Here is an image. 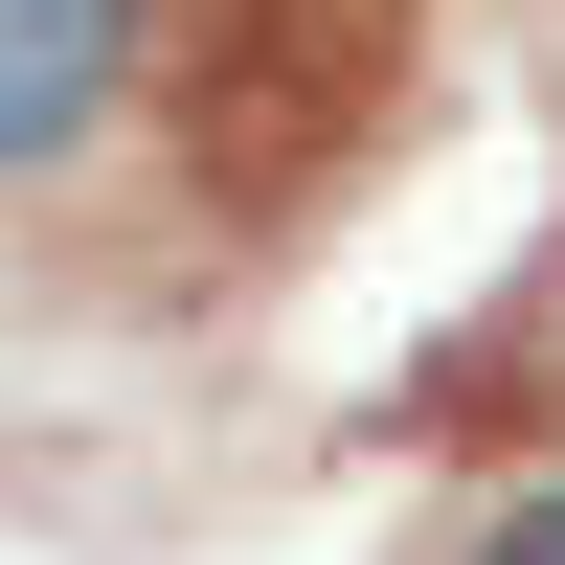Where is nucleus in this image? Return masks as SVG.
Returning a JSON list of instances; mask_svg holds the SVG:
<instances>
[{"label": "nucleus", "instance_id": "obj_1", "mask_svg": "<svg viewBox=\"0 0 565 565\" xmlns=\"http://www.w3.org/2000/svg\"><path fill=\"white\" fill-rule=\"evenodd\" d=\"M136 68H159V0H0V204L68 181L136 114Z\"/></svg>", "mask_w": 565, "mask_h": 565}, {"label": "nucleus", "instance_id": "obj_2", "mask_svg": "<svg viewBox=\"0 0 565 565\" xmlns=\"http://www.w3.org/2000/svg\"><path fill=\"white\" fill-rule=\"evenodd\" d=\"M452 565H565V476H521V498H498V521L452 543Z\"/></svg>", "mask_w": 565, "mask_h": 565}]
</instances>
